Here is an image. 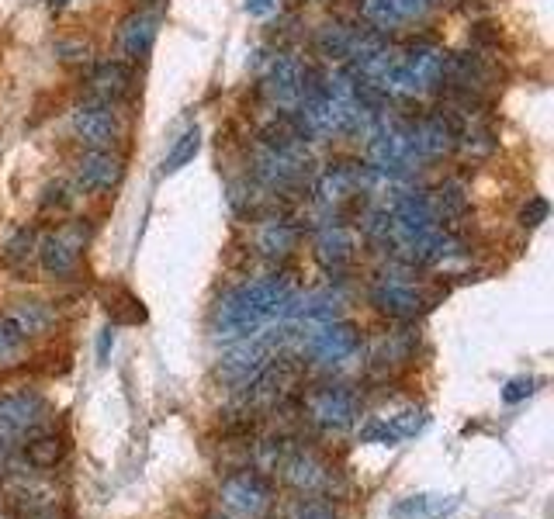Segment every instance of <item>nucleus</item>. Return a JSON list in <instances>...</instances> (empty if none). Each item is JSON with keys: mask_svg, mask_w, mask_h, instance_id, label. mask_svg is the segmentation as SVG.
I'll list each match as a JSON object with an SVG mask.
<instances>
[{"mask_svg": "<svg viewBox=\"0 0 554 519\" xmlns=\"http://www.w3.org/2000/svg\"><path fill=\"white\" fill-rule=\"evenodd\" d=\"M291 308H295L291 284L284 277H260L219 302V336L246 340L277 315H291Z\"/></svg>", "mask_w": 554, "mask_h": 519, "instance_id": "nucleus-1", "label": "nucleus"}, {"mask_svg": "<svg viewBox=\"0 0 554 519\" xmlns=\"http://www.w3.org/2000/svg\"><path fill=\"white\" fill-rule=\"evenodd\" d=\"M302 350L305 357L319 360V364H343L361 350V329L343 319L312 322L309 336L302 340Z\"/></svg>", "mask_w": 554, "mask_h": 519, "instance_id": "nucleus-2", "label": "nucleus"}, {"mask_svg": "<svg viewBox=\"0 0 554 519\" xmlns=\"http://www.w3.org/2000/svg\"><path fill=\"white\" fill-rule=\"evenodd\" d=\"M42 423H46V402L39 395H32V391L0 395V440L35 433Z\"/></svg>", "mask_w": 554, "mask_h": 519, "instance_id": "nucleus-3", "label": "nucleus"}, {"mask_svg": "<svg viewBox=\"0 0 554 519\" xmlns=\"http://www.w3.org/2000/svg\"><path fill=\"white\" fill-rule=\"evenodd\" d=\"M70 129L87 149H111L122 135L108 104H80L70 115Z\"/></svg>", "mask_w": 554, "mask_h": 519, "instance_id": "nucleus-4", "label": "nucleus"}, {"mask_svg": "<svg viewBox=\"0 0 554 519\" xmlns=\"http://www.w3.org/2000/svg\"><path fill=\"white\" fill-rule=\"evenodd\" d=\"M371 305L378 308V312H385L388 319H416V315H423L426 308V298L419 295L409 281H402V277H381L378 284L371 288Z\"/></svg>", "mask_w": 554, "mask_h": 519, "instance_id": "nucleus-5", "label": "nucleus"}, {"mask_svg": "<svg viewBox=\"0 0 554 519\" xmlns=\"http://www.w3.org/2000/svg\"><path fill=\"white\" fill-rule=\"evenodd\" d=\"M309 412L326 430H347L357 419V395L343 385H326L309 395Z\"/></svg>", "mask_w": 554, "mask_h": 519, "instance_id": "nucleus-6", "label": "nucleus"}, {"mask_svg": "<svg viewBox=\"0 0 554 519\" xmlns=\"http://www.w3.org/2000/svg\"><path fill=\"white\" fill-rule=\"evenodd\" d=\"M122 173H125L122 156H115L111 149H91V153H84L77 160V184L87 194H101L118 187Z\"/></svg>", "mask_w": 554, "mask_h": 519, "instance_id": "nucleus-7", "label": "nucleus"}, {"mask_svg": "<svg viewBox=\"0 0 554 519\" xmlns=\"http://www.w3.org/2000/svg\"><path fill=\"white\" fill-rule=\"evenodd\" d=\"M302 73H305V66L298 63L295 56H288V52L274 56L264 73V90L271 94V101L281 104V108H295L298 90H302Z\"/></svg>", "mask_w": 554, "mask_h": 519, "instance_id": "nucleus-8", "label": "nucleus"}, {"mask_svg": "<svg viewBox=\"0 0 554 519\" xmlns=\"http://www.w3.org/2000/svg\"><path fill=\"white\" fill-rule=\"evenodd\" d=\"M156 35H160V11H149V7H142V11L125 18V25H122V52L129 59H142L149 49H153Z\"/></svg>", "mask_w": 554, "mask_h": 519, "instance_id": "nucleus-9", "label": "nucleus"}, {"mask_svg": "<svg viewBox=\"0 0 554 519\" xmlns=\"http://www.w3.org/2000/svg\"><path fill=\"white\" fill-rule=\"evenodd\" d=\"M222 499L243 516H260L267 509V488L257 475H236L222 485Z\"/></svg>", "mask_w": 554, "mask_h": 519, "instance_id": "nucleus-10", "label": "nucleus"}, {"mask_svg": "<svg viewBox=\"0 0 554 519\" xmlns=\"http://www.w3.org/2000/svg\"><path fill=\"white\" fill-rule=\"evenodd\" d=\"M461 506V495H409V499L395 502L392 519H444Z\"/></svg>", "mask_w": 554, "mask_h": 519, "instance_id": "nucleus-11", "label": "nucleus"}, {"mask_svg": "<svg viewBox=\"0 0 554 519\" xmlns=\"http://www.w3.org/2000/svg\"><path fill=\"white\" fill-rule=\"evenodd\" d=\"M132 87V66L108 59V63H97L91 70V94L101 97V104L118 101L122 94H129Z\"/></svg>", "mask_w": 554, "mask_h": 519, "instance_id": "nucleus-12", "label": "nucleus"}, {"mask_svg": "<svg viewBox=\"0 0 554 519\" xmlns=\"http://www.w3.org/2000/svg\"><path fill=\"white\" fill-rule=\"evenodd\" d=\"M354 236H350L343 225H329L316 236V260L323 263L326 270H343L350 260H354Z\"/></svg>", "mask_w": 554, "mask_h": 519, "instance_id": "nucleus-13", "label": "nucleus"}, {"mask_svg": "<svg viewBox=\"0 0 554 519\" xmlns=\"http://www.w3.org/2000/svg\"><path fill=\"white\" fill-rule=\"evenodd\" d=\"M39 263H42V270L52 274V277L73 274V270H77V246H73L63 232H59V236L52 232V236H46L39 243Z\"/></svg>", "mask_w": 554, "mask_h": 519, "instance_id": "nucleus-14", "label": "nucleus"}, {"mask_svg": "<svg viewBox=\"0 0 554 519\" xmlns=\"http://www.w3.org/2000/svg\"><path fill=\"white\" fill-rule=\"evenodd\" d=\"M4 315L18 326V333L25 336V340L28 336H42L52 326V319H56L46 302H18V305L7 308Z\"/></svg>", "mask_w": 554, "mask_h": 519, "instance_id": "nucleus-15", "label": "nucleus"}, {"mask_svg": "<svg viewBox=\"0 0 554 519\" xmlns=\"http://www.w3.org/2000/svg\"><path fill=\"white\" fill-rule=\"evenodd\" d=\"M257 246L267 257H288L298 246V229L291 222H284V218H267V222L260 225Z\"/></svg>", "mask_w": 554, "mask_h": 519, "instance_id": "nucleus-16", "label": "nucleus"}, {"mask_svg": "<svg viewBox=\"0 0 554 519\" xmlns=\"http://www.w3.org/2000/svg\"><path fill=\"white\" fill-rule=\"evenodd\" d=\"M426 201H430L433 215H437V222H454V218H461L468 212V194H464L461 184H454V180H447V184L433 187L430 194H426Z\"/></svg>", "mask_w": 554, "mask_h": 519, "instance_id": "nucleus-17", "label": "nucleus"}, {"mask_svg": "<svg viewBox=\"0 0 554 519\" xmlns=\"http://www.w3.org/2000/svg\"><path fill=\"white\" fill-rule=\"evenodd\" d=\"M350 45H354V25H343V21L323 25V28H319V35H316L319 56L336 59V63H347V59H350Z\"/></svg>", "mask_w": 554, "mask_h": 519, "instance_id": "nucleus-18", "label": "nucleus"}, {"mask_svg": "<svg viewBox=\"0 0 554 519\" xmlns=\"http://www.w3.org/2000/svg\"><path fill=\"white\" fill-rule=\"evenodd\" d=\"M284 471H288V481H291V485L305 488V492H316V488H323V485H326V478H329L326 464H323V461H316V457H312V454H298V457H291V461L284 464Z\"/></svg>", "mask_w": 554, "mask_h": 519, "instance_id": "nucleus-19", "label": "nucleus"}, {"mask_svg": "<svg viewBox=\"0 0 554 519\" xmlns=\"http://www.w3.org/2000/svg\"><path fill=\"white\" fill-rule=\"evenodd\" d=\"M28 464L32 468H56L59 461H63V454H66V443H63V436H35L32 443H28Z\"/></svg>", "mask_w": 554, "mask_h": 519, "instance_id": "nucleus-20", "label": "nucleus"}, {"mask_svg": "<svg viewBox=\"0 0 554 519\" xmlns=\"http://www.w3.org/2000/svg\"><path fill=\"white\" fill-rule=\"evenodd\" d=\"M361 14L371 21L374 28H378V32H388V28H395V25L406 21L399 0H361Z\"/></svg>", "mask_w": 554, "mask_h": 519, "instance_id": "nucleus-21", "label": "nucleus"}, {"mask_svg": "<svg viewBox=\"0 0 554 519\" xmlns=\"http://www.w3.org/2000/svg\"><path fill=\"white\" fill-rule=\"evenodd\" d=\"M198 149H201V132L198 129H187L181 139L174 142V146H170V153L163 156V173H177V170H184L187 163L194 160V156H198Z\"/></svg>", "mask_w": 554, "mask_h": 519, "instance_id": "nucleus-22", "label": "nucleus"}, {"mask_svg": "<svg viewBox=\"0 0 554 519\" xmlns=\"http://www.w3.org/2000/svg\"><path fill=\"white\" fill-rule=\"evenodd\" d=\"M25 343L28 340L18 333V326H14L7 315H0V367H14V364H18Z\"/></svg>", "mask_w": 554, "mask_h": 519, "instance_id": "nucleus-23", "label": "nucleus"}, {"mask_svg": "<svg viewBox=\"0 0 554 519\" xmlns=\"http://www.w3.org/2000/svg\"><path fill=\"white\" fill-rule=\"evenodd\" d=\"M32 253H35V232L32 229H18L11 236V243H7L4 260L11 263V267H25V263L32 260Z\"/></svg>", "mask_w": 554, "mask_h": 519, "instance_id": "nucleus-24", "label": "nucleus"}, {"mask_svg": "<svg viewBox=\"0 0 554 519\" xmlns=\"http://www.w3.org/2000/svg\"><path fill=\"white\" fill-rule=\"evenodd\" d=\"M426 423L430 419L423 416V412H416V409H406V412H399V416H392V430L399 433V440H406V436H416V433H423L426 430Z\"/></svg>", "mask_w": 554, "mask_h": 519, "instance_id": "nucleus-25", "label": "nucleus"}, {"mask_svg": "<svg viewBox=\"0 0 554 519\" xmlns=\"http://www.w3.org/2000/svg\"><path fill=\"white\" fill-rule=\"evenodd\" d=\"M548 212H551V205L544 198H530L527 205H523V212H520V222L527 225V229H537L541 222H548Z\"/></svg>", "mask_w": 554, "mask_h": 519, "instance_id": "nucleus-26", "label": "nucleus"}, {"mask_svg": "<svg viewBox=\"0 0 554 519\" xmlns=\"http://www.w3.org/2000/svg\"><path fill=\"white\" fill-rule=\"evenodd\" d=\"M361 440L364 443H388V447H395V443H399V433L388 426V419H378V423H371L368 430H361Z\"/></svg>", "mask_w": 554, "mask_h": 519, "instance_id": "nucleus-27", "label": "nucleus"}, {"mask_svg": "<svg viewBox=\"0 0 554 519\" xmlns=\"http://www.w3.org/2000/svg\"><path fill=\"white\" fill-rule=\"evenodd\" d=\"M56 56L63 59V63H87V59H91V45L87 42H59Z\"/></svg>", "mask_w": 554, "mask_h": 519, "instance_id": "nucleus-28", "label": "nucleus"}, {"mask_svg": "<svg viewBox=\"0 0 554 519\" xmlns=\"http://www.w3.org/2000/svg\"><path fill=\"white\" fill-rule=\"evenodd\" d=\"M534 388H537L534 378H513V381H509V385L503 388V402H509V405L523 402L527 395H534Z\"/></svg>", "mask_w": 554, "mask_h": 519, "instance_id": "nucleus-29", "label": "nucleus"}, {"mask_svg": "<svg viewBox=\"0 0 554 519\" xmlns=\"http://www.w3.org/2000/svg\"><path fill=\"white\" fill-rule=\"evenodd\" d=\"M295 519H336V516H333V509L323 506V502H302Z\"/></svg>", "mask_w": 554, "mask_h": 519, "instance_id": "nucleus-30", "label": "nucleus"}, {"mask_svg": "<svg viewBox=\"0 0 554 519\" xmlns=\"http://www.w3.org/2000/svg\"><path fill=\"white\" fill-rule=\"evenodd\" d=\"M52 205H59V208L70 205V198H66V187H63V184L46 187V198H42V208H52Z\"/></svg>", "mask_w": 554, "mask_h": 519, "instance_id": "nucleus-31", "label": "nucleus"}, {"mask_svg": "<svg viewBox=\"0 0 554 519\" xmlns=\"http://www.w3.org/2000/svg\"><path fill=\"white\" fill-rule=\"evenodd\" d=\"M111 346H115V329H104L101 333V340H97V360H101V364H108V353H111Z\"/></svg>", "mask_w": 554, "mask_h": 519, "instance_id": "nucleus-32", "label": "nucleus"}, {"mask_svg": "<svg viewBox=\"0 0 554 519\" xmlns=\"http://www.w3.org/2000/svg\"><path fill=\"white\" fill-rule=\"evenodd\" d=\"M274 4H277V0H243L246 14H253V18H264V14H271Z\"/></svg>", "mask_w": 554, "mask_h": 519, "instance_id": "nucleus-33", "label": "nucleus"}, {"mask_svg": "<svg viewBox=\"0 0 554 519\" xmlns=\"http://www.w3.org/2000/svg\"><path fill=\"white\" fill-rule=\"evenodd\" d=\"M52 7H63V4H70V0H49Z\"/></svg>", "mask_w": 554, "mask_h": 519, "instance_id": "nucleus-34", "label": "nucleus"}]
</instances>
